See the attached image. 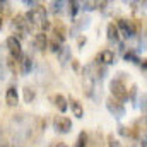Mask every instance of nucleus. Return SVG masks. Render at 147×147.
I'll return each instance as SVG.
<instances>
[{
    "instance_id": "f257e3e1",
    "label": "nucleus",
    "mask_w": 147,
    "mask_h": 147,
    "mask_svg": "<svg viewBox=\"0 0 147 147\" xmlns=\"http://www.w3.org/2000/svg\"><path fill=\"white\" fill-rule=\"evenodd\" d=\"M110 91H111V98L116 99V101L121 103V105L128 99V89H127L123 79H118V77L113 79L110 82Z\"/></svg>"
},
{
    "instance_id": "f03ea898",
    "label": "nucleus",
    "mask_w": 147,
    "mask_h": 147,
    "mask_svg": "<svg viewBox=\"0 0 147 147\" xmlns=\"http://www.w3.org/2000/svg\"><path fill=\"white\" fill-rule=\"evenodd\" d=\"M24 17H26V21H28L29 26H41L46 21V9L43 5L36 3V7H33Z\"/></svg>"
},
{
    "instance_id": "7ed1b4c3",
    "label": "nucleus",
    "mask_w": 147,
    "mask_h": 147,
    "mask_svg": "<svg viewBox=\"0 0 147 147\" xmlns=\"http://www.w3.org/2000/svg\"><path fill=\"white\" fill-rule=\"evenodd\" d=\"M94 77H92V65H87L84 69V79H82V87H84V94L87 98H92L94 94Z\"/></svg>"
},
{
    "instance_id": "20e7f679",
    "label": "nucleus",
    "mask_w": 147,
    "mask_h": 147,
    "mask_svg": "<svg viewBox=\"0 0 147 147\" xmlns=\"http://www.w3.org/2000/svg\"><path fill=\"white\" fill-rule=\"evenodd\" d=\"M12 29L14 33H17L21 38H26L28 33H29V24L26 21V17L22 14H17L14 19H12Z\"/></svg>"
},
{
    "instance_id": "39448f33",
    "label": "nucleus",
    "mask_w": 147,
    "mask_h": 147,
    "mask_svg": "<svg viewBox=\"0 0 147 147\" xmlns=\"http://www.w3.org/2000/svg\"><path fill=\"white\" fill-rule=\"evenodd\" d=\"M7 48L10 51V58H14V60L22 58V46H21V41L17 39V36L7 38Z\"/></svg>"
},
{
    "instance_id": "423d86ee",
    "label": "nucleus",
    "mask_w": 147,
    "mask_h": 147,
    "mask_svg": "<svg viewBox=\"0 0 147 147\" xmlns=\"http://www.w3.org/2000/svg\"><path fill=\"white\" fill-rule=\"evenodd\" d=\"M116 29H118V33H121V36L125 38V39H130V38L134 36L135 33H134V28H132V21L130 19H123V17H120L118 21H116Z\"/></svg>"
},
{
    "instance_id": "0eeeda50",
    "label": "nucleus",
    "mask_w": 147,
    "mask_h": 147,
    "mask_svg": "<svg viewBox=\"0 0 147 147\" xmlns=\"http://www.w3.org/2000/svg\"><path fill=\"white\" fill-rule=\"evenodd\" d=\"M53 127H55V130L60 132V134H69V132L72 130V120L67 118V116H55Z\"/></svg>"
},
{
    "instance_id": "6e6552de",
    "label": "nucleus",
    "mask_w": 147,
    "mask_h": 147,
    "mask_svg": "<svg viewBox=\"0 0 147 147\" xmlns=\"http://www.w3.org/2000/svg\"><path fill=\"white\" fill-rule=\"evenodd\" d=\"M106 108H108V111H110L115 118H121L125 115V106L121 103H118L116 99H113V98L106 99Z\"/></svg>"
},
{
    "instance_id": "1a4fd4ad",
    "label": "nucleus",
    "mask_w": 147,
    "mask_h": 147,
    "mask_svg": "<svg viewBox=\"0 0 147 147\" xmlns=\"http://www.w3.org/2000/svg\"><path fill=\"white\" fill-rule=\"evenodd\" d=\"M96 62L101 63V65H113L115 63V53L111 50H103L98 57H96Z\"/></svg>"
},
{
    "instance_id": "9d476101",
    "label": "nucleus",
    "mask_w": 147,
    "mask_h": 147,
    "mask_svg": "<svg viewBox=\"0 0 147 147\" xmlns=\"http://www.w3.org/2000/svg\"><path fill=\"white\" fill-rule=\"evenodd\" d=\"M5 103H7L9 106H17V103H19V94H17V89H16L14 86H10V87L7 89V92H5Z\"/></svg>"
},
{
    "instance_id": "9b49d317",
    "label": "nucleus",
    "mask_w": 147,
    "mask_h": 147,
    "mask_svg": "<svg viewBox=\"0 0 147 147\" xmlns=\"http://www.w3.org/2000/svg\"><path fill=\"white\" fill-rule=\"evenodd\" d=\"M33 45H34V48H36L38 51H45L46 48H48V38L45 33H38L34 39H33Z\"/></svg>"
},
{
    "instance_id": "f8f14e48",
    "label": "nucleus",
    "mask_w": 147,
    "mask_h": 147,
    "mask_svg": "<svg viewBox=\"0 0 147 147\" xmlns=\"http://www.w3.org/2000/svg\"><path fill=\"white\" fill-rule=\"evenodd\" d=\"M51 101H53V105L58 108V111L60 113H65L67 111V108H69V105H67V99L62 96V94H53L51 98H50Z\"/></svg>"
},
{
    "instance_id": "ddd939ff",
    "label": "nucleus",
    "mask_w": 147,
    "mask_h": 147,
    "mask_svg": "<svg viewBox=\"0 0 147 147\" xmlns=\"http://www.w3.org/2000/svg\"><path fill=\"white\" fill-rule=\"evenodd\" d=\"M70 110H72L74 116H77V118H82L84 116V108H82V105L77 101V99H74V98H70Z\"/></svg>"
},
{
    "instance_id": "4468645a",
    "label": "nucleus",
    "mask_w": 147,
    "mask_h": 147,
    "mask_svg": "<svg viewBox=\"0 0 147 147\" xmlns=\"http://www.w3.org/2000/svg\"><path fill=\"white\" fill-rule=\"evenodd\" d=\"M53 33H55V39L58 41V43H62L63 39H65V26L62 24V22H57V26L53 28Z\"/></svg>"
},
{
    "instance_id": "2eb2a0df",
    "label": "nucleus",
    "mask_w": 147,
    "mask_h": 147,
    "mask_svg": "<svg viewBox=\"0 0 147 147\" xmlns=\"http://www.w3.org/2000/svg\"><path fill=\"white\" fill-rule=\"evenodd\" d=\"M33 70V58L31 57H22V62H21V72L22 74H31Z\"/></svg>"
},
{
    "instance_id": "dca6fc26",
    "label": "nucleus",
    "mask_w": 147,
    "mask_h": 147,
    "mask_svg": "<svg viewBox=\"0 0 147 147\" xmlns=\"http://www.w3.org/2000/svg\"><path fill=\"white\" fill-rule=\"evenodd\" d=\"M106 36H108L110 41H118L120 39V33H118V29H116V26L113 22H110L108 28H106Z\"/></svg>"
},
{
    "instance_id": "f3484780",
    "label": "nucleus",
    "mask_w": 147,
    "mask_h": 147,
    "mask_svg": "<svg viewBox=\"0 0 147 147\" xmlns=\"http://www.w3.org/2000/svg\"><path fill=\"white\" fill-rule=\"evenodd\" d=\"M123 60H125V62H132V63H137V65L140 63V58L137 57V53H135L134 50H127V51L123 53Z\"/></svg>"
},
{
    "instance_id": "a211bd4d",
    "label": "nucleus",
    "mask_w": 147,
    "mask_h": 147,
    "mask_svg": "<svg viewBox=\"0 0 147 147\" xmlns=\"http://www.w3.org/2000/svg\"><path fill=\"white\" fill-rule=\"evenodd\" d=\"M22 91H24V101H26V103H33L34 98H36V91H34L33 87H29V86H26Z\"/></svg>"
},
{
    "instance_id": "6ab92c4d",
    "label": "nucleus",
    "mask_w": 147,
    "mask_h": 147,
    "mask_svg": "<svg viewBox=\"0 0 147 147\" xmlns=\"http://www.w3.org/2000/svg\"><path fill=\"white\" fill-rule=\"evenodd\" d=\"M89 24H91V19L89 17H84V19H79L77 22H75V33H79V31H82V29H86V28H89Z\"/></svg>"
},
{
    "instance_id": "aec40b11",
    "label": "nucleus",
    "mask_w": 147,
    "mask_h": 147,
    "mask_svg": "<svg viewBox=\"0 0 147 147\" xmlns=\"http://www.w3.org/2000/svg\"><path fill=\"white\" fill-rule=\"evenodd\" d=\"M67 5H69V9H67V10H69L70 17H75V16H77V12H79V9H80V7H79L80 3H79V2H75V0H72V2H69Z\"/></svg>"
},
{
    "instance_id": "412c9836",
    "label": "nucleus",
    "mask_w": 147,
    "mask_h": 147,
    "mask_svg": "<svg viewBox=\"0 0 147 147\" xmlns=\"http://www.w3.org/2000/svg\"><path fill=\"white\" fill-rule=\"evenodd\" d=\"M58 58H60L62 65H65L67 62H70V51H69V48H62V51L58 53Z\"/></svg>"
},
{
    "instance_id": "4be33fe9",
    "label": "nucleus",
    "mask_w": 147,
    "mask_h": 147,
    "mask_svg": "<svg viewBox=\"0 0 147 147\" xmlns=\"http://www.w3.org/2000/svg\"><path fill=\"white\" fill-rule=\"evenodd\" d=\"M86 146H87V134H86V132H80L79 137H77L75 147H86Z\"/></svg>"
},
{
    "instance_id": "5701e85b",
    "label": "nucleus",
    "mask_w": 147,
    "mask_h": 147,
    "mask_svg": "<svg viewBox=\"0 0 147 147\" xmlns=\"http://www.w3.org/2000/svg\"><path fill=\"white\" fill-rule=\"evenodd\" d=\"M7 75H9V69H7V65H5V60L0 58V80H5Z\"/></svg>"
},
{
    "instance_id": "b1692460",
    "label": "nucleus",
    "mask_w": 147,
    "mask_h": 147,
    "mask_svg": "<svg viewBox=\"0 0 147 147\" xmlns=\"http://www.w3.org/2000/svg\"><path fill=\"white\" fill-rule=\"evenodd\" d=\"M118 134L123 135V137H135V134L132 132V128H127V127H118Z\"/></svg>"
},
{
    "instance_id": "393cba45",
    "label": "nucleus",
    "mask_w": 147,
    "mask_h": 147,
    "mask_svg": "<svg viewBox=\"0 0 147 147\" xmlns=\"http://www.w3.org/2000/svg\"><path fill=\"white\" fill-rule=\"evenodd\" d=\"M48 46H50V50H51L53 53H60V51H62V48H60V43H58L57 39H51V41L48 43Z\"/></svg>"
},
{
    "instance_id": "a878e982",
    "label": "nucleus",
    "mask_w": 147,
    "mask_h": 147,
    "mask_svg": "<svg viewBox=\"0 0 147 147\" xmlns=\"http://www.w3.org/2000/svg\"><path fill=\"white\" fill-rule=\"evenodd\" d=\"M63 5H65V2H53V3H51L53 12H55V14H62V12H63Z\"/></svg>"
},
{
    "instance_id": "bb28decb",
    "label": "nucleus",
    "mask_w": 147,
    "mask_h": 147,
    "mask_svg": "<svg viewBox=\"0 0 147 147\" xmlns=\"http://www.w3.org/2000/svg\"><path fill=\"white\" fill-rule=\"evenodd\" d=\"M80 9H84V10L91 12V10H94V9H96V2H84Z\"/></svg>"
},
{
    "instance_id": "cd10ccee",
    "label": "nucleus",
    "mask_w": 147,
    "mask_h": 147,
    "mask_svg": "<svg viewBox=\"0 0 147 147\" xmlns=\"http://www.w3.org/2000/svg\"><path fill=\"white\" fill-rule=\"evenodd\" d=\"M108 147H120L118 140H116V139H113V135H108Z\"/></svg>"
},
{
    "instance_id": "c85d7f7f",
    "label": "nucleus",
    "mask_w": 147,
    "mask_h": 147,
    "mask_svg": "<svg viewBox=\"0 0 147 147\" xmlns=\"http://www.w3.org/2000/svg\"><path fill=\"white\" fill-rule=\"evenodd\" d=\"M70 63H72V69H74V70H75V72H79V69H80L79 60H77V58H72V60H70Z\"/></svg>"
},
{
    "instance_id": "c756f323",
    "label": "nucleus",
    "mask_w": 147,
    "mask_h": 147,
    "mask_svg": "<svg viewBox=\"0 0 147 147\" xmlns=\"http://www.w3.org/2000/svg\"><path fill=\"white\" fill-rule=\"evenodd\" d=\"M84 45H86V38H84V36H79V38H77V46H79V48H82Z\"/></svg>"
},
{
    "instance_id": "7c9ffc66",
    "label": "nucleus",
    "mask_w": 147,
    "mask_h": 147,
    "mask_svg": "<svg viewBox=\"0 0 147 147\" xmlns=\"http://www.w3.org/2000/svg\"><path fill=\"white\" fill-rule=\"evenodd\" d=\"M140 108H142V111L146 113V94L140 96Z\"/></svg>"
},
{
    "instance_id": "2f4dec72",
    "label": "nucleus",
    "mask_w": 147,
    "mask_h": 147,
    "mask_svg": "<svg viewBox=\"0 0 147 147\" xmlns=\"http://www.w3.org/2000/svg\"><path fill=\"white\" fill-rule=\"evenodd\" d=\"M41 29H45V31H46V29H50V22H48V21H45V22L41 24Z\"/></svg>"
},
{
    "instance_id": "473e14b6",
    "label": "nucleus",
    "mask_w": 147,
    "mask_h": 147,
    "mask_svg": "<svg viewBox=\"0 0 147 147\" xmlns=\"http://www.w3.org/2000/svg\"><path fill=\"white\" fill-rule=\"evenodd\" d=\"M51 147H67V146H65V144H63V142H57V144H55V146H51Z\"/></svg>"
},
{
    "instance_id": "72a5a7b5",
    "label": "nucleus",
    "mask_w": 147,
    "mask_h": 147,
    "mask_svg": "<svg viewBox=\"0 0 147 147\" xmlns=\"http://www.w3.org/2000/svg\"><path fill=\"white\" fill-rule=\"evenodd\" d=\"M0 29H2V16H0Z\"/></svg>"
},
{
    "instance_id": "f704fd0d",
    "label": "nucleus",
    "mask_w": 147,
    "mask_h": 147,
    "mask_svg": "<svg viewBox=\"0 0 147 147\" xmlns=\"http://www.w3.org/2000/svg\"><path fill=\"white\" fill-rule=\"evenodd\" d=\"M0 147H5V146H0Z\"/></svg>"
}]
</instances>
